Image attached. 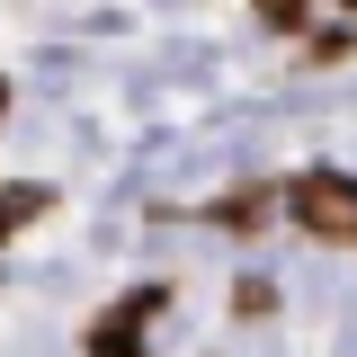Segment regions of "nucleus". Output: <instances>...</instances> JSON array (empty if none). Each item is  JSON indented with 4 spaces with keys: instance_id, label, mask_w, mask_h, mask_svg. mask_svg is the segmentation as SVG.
<instances>
[{
    "instance_id": "3",
    "label": "nucleus",
    "mask_w": 357,
    "mask_h": 357,
    "mask_svg": "<svg viewBox=\"0 0 357 357\" xmlns=\"http://www.w3.org/2000/svg\"><path fill=\"white\" fill-rule=\"evenodd\" d=\"M36 215H45V188H0V241H9V232H27Z\"/></svg>"
},
{
    "instance_id": "1",
    "label": "nucleus",
    "mask_w": 357,
    "mask_h": 357,
    "mask_svg": "<svg viewBox=\"0 0 357 357\" xmlns=\"http://www.w3.org/2000/svg\"><path fill=\"white\" fill-rule=\"evenodd\" d=\"M295 223L321 232V241H349V250H357V178H340V170L295 178Z\"/></svg>"
},
{
    "instance_id": "2",
    "label": "nucleus",
    "mask_w": 357,
    "mask_h": 357,
    "mask_svg": "<svg viewBox=\"0 0 357 357\" xmlns=\"http://www.w3.org/2000/svg\"><path fill=\"white\" fill-rule=\"evenodd\" d=\"M152 312H161V295H134L116 321H98V340H89V349H98V357H134V331H143Z\"/></svg>"
},
{
    "instance_id": "4",
    "label": "nucleus",
    "mask_w": 357,
    "mask_h": 357,
    "mask_svg": "<svg viewBox=\"0 0 357 357\" xmlns=\"http://www.w3.org/2000/svg\"><path fill=\"white\" fill-rule=\"evenodd\" d=\"M250 9H259L268 27H295V18H304V0H250Z\"/></svg>"
},
{
    "instance_id": "5",
    "label": "nucleus",
    "mask_w": 357,
    "mask_h": 357,
    "mask_svg": "<svg viewBox=\"0 0 357 357\" xmlns=\"http://www.w3.org/2000/svg\"><path fill=\"white\" fill-rule=\"evenodd\" d=\"M349 9H357V0H349Z\"/></svg>"
}]
</instances>
